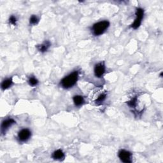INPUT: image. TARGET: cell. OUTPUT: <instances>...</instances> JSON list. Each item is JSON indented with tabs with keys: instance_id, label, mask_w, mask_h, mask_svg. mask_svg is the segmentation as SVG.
Returning <instances> with one entry per match:
<instances>
[{
	"instance_id": "obj_5",
	"label": "cell",
	"mask_w": 163,
	"mask_h": 163,
	"mask_svg": "<svg viewBox=\"0 0 163 163\" xmlns=\"http://www.w3.org/2000/svg\"><path fill=\"white\" fill-rule=\"evenodd\" d=\"M31 136V132L28 129H23L19 131L18 133V138L20 142H25L30 138Z\"/></svg>"
},
{
	"instance_id": "obj_14",
	"label": "cell",
	"mask_w": 163,
	"mask_h": 163,
	"mask_svg": "<svg viewBox=\"0 0 163 163\" xmlns=\"http://www.w3.org/2000/svg\"><path fill=\"white\" fill-rule=\"evenodd\" d=\"M28 82L31 86H36L38 84V80L35 77H30L29 80H28Z\"/></svg>"
},
{
	"instance_id": "obj_6",
	"label": "cell",
	"mask_w": 163,
	"mask_h": 163,
	"mask_svg": "<svg viewBox=\"0 0 163 163\" xmlns=\"http://www.w3.org/2000/svg\"><path fill=\"white\" fill-rule=\"evenodd\" d=\"M105 72V66L104 62H99L96 64L95 67V75L96 77L100 78L104 75Z\"/></svg>"
},
{
	"instance_id": "obj_3",
	"label": "cell",
	"mask_w": 163,
	"mask_h": 163,
	"mask_svg": "<svg viewBox=\"0 0 163 163\" xmlns=\"http://www.w3.org/2000/svg\"><path fill=\"white\" fill-rule=\"evenodd\" d=\"M118 156L121 161L125 163L132 162V153L127 150L122 149L119 150L118 153Z\"/></svg>"
},
{
	"instance_id": "obj_13",
	"label": "cell",
	"mask_w": 163,
	"mask_h": 163,
	"mask_svg": "<svg viewBox=\"0 0 163 163\" xmlns=\"http://www.w3.org/2000/svg\"><path fill=\"white\" fill-rule=\"evenodd\" d=\"M38 22H39V19H38V18L37 16H36V15H31L30 18H29L30 24L35 25V24H37L38 23Z\"/></svg>"
},
{
	"instance_id": "obj_4",
	"label": "cell",
	"mask_w": 163,
	"mask_h": 163,
	"mask_svg": "<svg viewBox=\"0 0 163 163\" xmlns=\"http://www.w3.org/2000/svg\"><path fill=\"white\" fill-rule=\"evenodd\" d=\"M136 17L135 18V20H134L133 24L131 25V27L134 29H136L137 28H138L141 25V23H142V21L144 15V11L143 9L140 8H138L136 10Z\"/></svg>"
},
{
	"instance_id": "obj_7",
	"label": "cell",
	"mask_w": 163,
	"mask_h": 163,
	"mask_svg": "<svg viewBox=\"0 0 163 163\" xmlns=\"http://www.w3.org/2000/svg\"><path fill=\"white\" fill-rule=\"evenodd\" d=\"M15 123V121L12 118H8L6 119L3 122H2L1 124V132L3 133H5L9 127H11L12 125Z\"/></svg>"
},
{
	"instance_id": "obj_15",
	"label": "cell",
	"mask_w": 163,
	"mask_h": 163,
	"mask_svg": "<svg viewBox=\"0 0 163 163\" xmlns=\"http://www.w3.org/2000/svg\"><path fill=\"white\" fill-rule=\"evenodd\" d=\"M127 103V105L130 106V107L134 108L137 104V98L135 97V98H133L132 99L130 100L129 101H128Z\"/></svg>"
},
{
	"instance_id": "obj_12",
	"label": "cell",
	"mask_w": 163,
	"mask_h": 163,
	"mask_svg": "<svg viewBox=\"0 0 163 163\" xmlns=\"http://www.w3.org/2000/svg\"><path fill=\"white\" fill-rule=\"evenodd\" d=\"M106 93H101L100 94V95L98 96V98L96 99V103L97 105H100L101 104V103L105 101V99H106Z\"/></svg>"
},
{
	"instance_id": "obj_16",
	"label": "cell",
	"mask_w": 163,
	"mask_h": 163,
	"mask_svg": "<svg viewBox=\"0 0 163 163\" xmlns=\"http://www.w3.org/2000/svg\"><path fill=\"white\" fill-rule=\"evenodd\" d=\"M9 23L11 24L14 25V26H15L17 23V18L14 16V15H12V16L10 17V18H9Z\"/></svg>"
},
{
	"instance_id": "obj_8",
	"label": "cell",
	"mask_w": 163,
	"mask_h": 163,
	"mask_svg": "<svg viewBox=\"0 0 163 163\" xmlns=\"http://www.w3.org/2000/svg\"><path fill=\"white\" fill-rule=\"evenodd\" d=\"M52 157L53 159L55 160H62L64 158V153L62 152V150L59 149L54 152Z\"/></svg>"
},
{
	"instance_id": "obj_10",
	"label": "cell",
	"mask_w": 163,
	"mask_h": 163,
	"mask_svg": "<svg viewBox=\"0 0 163 163\" xmlns=\"http://www.w3.org/2000/svg\"><path fill=\"white\" fill-rule=\"evenodd\" d=\"M73 100L75 105L77 106H80L84 103V98L82 96H80V95L75 96L73 98Z\"/></svg>"
},
{
	"instance_id": "obj_1",
	"label": "cell",
	"mask_w": 163,
	"mask_h": 163,
	"mask_svg": "<svg viewBox=\"0 0 163 163\" xmlns=\"http://www.w3.org/2000/svg\"><path fill=\"white\" fill-rule=\"evenodd\" d=\"M78 79V72L75 71L65 77L61 81V86L64 89H70L73 87Z\"/></svg>"
},
{
	"instance_id": "obj_2",
	"label": "cell",
	"mask_w": 163,
	"mask_h": 163,
	"mask_svg": "<svg viewBox=\"0 0 163 163\" xmlns=\"http://www.w3.org/2000/svg\"><path fill=\"white\" fill-rule=\"evenodd\" d=\"M110 23L108 21H100L93 25L92 27V31L95 36L101 35L108 29Z\"/></svg>"
},
{
	"instance_id": "obj_9",
	"label": "cell",
	"mask_w": 163,
	"mask_h": 163,
	"mask_svg": "<svg viewBox=\"0 0 163 163\" xmlns=\"http://www.w3.org/2000/svg\"><path fill=\"white\" fill-rule=\"evenodd\" d=\"M51 46V43H50L49 41H45L44 43H43L42 44L37 45L36 48L38 50L41 52H45L46 51H47V50Z\"/></svg>"
},
{
	"instance_id": "obj_11",
	"label": "cell",
	"mask_w": 163,
	"mask_h": 163,
	"mask_svg": "<svg viewBox=\"0 0 163 163\" xmlns=\"http://www.w3.org/2000/svg\"><path fill=\"white\" fill-rule=\"evenodd\" d=\"M12 84H13V81H12V78H8V79H6L1 84V89L3 90L7 89L12 85Z\"/></svg>"
}]
</instances>
